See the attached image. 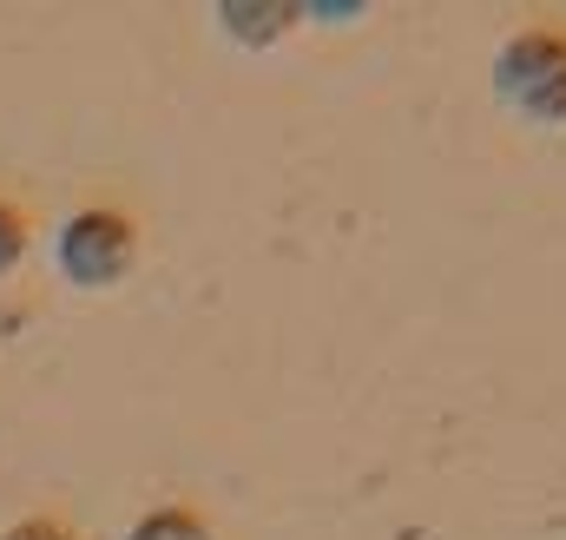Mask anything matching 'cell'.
<instances>
[{"mask_svg":"<svg viewBox=\"0 0 566 540\" xmlns=\"http://www.w3.org/2000/svg\"><path fill=\"white\" fill-rule=\"evenodd\" d=\"M126 258V231L113 218H86L66 231V270H86V277H106V270Z\"/></svg>","mask_w":566,"mask_h":540,"instance_id":"cell-1","label":"cell"},{"mask_svg":"<svg viewBox=\"0 0 566 540\" xmlns=\"http://www.w3.org/2000/svg\"><path fill=\"white\" fill-rule=\"evenodd\" d=\"M13 251H20V225H13V218H7V211H0V264H7V258H13Z\"/></svg>","mask_w":566,"mask_h":540,"instance_id":"cell-2","label":"cell"}]
</instances>
